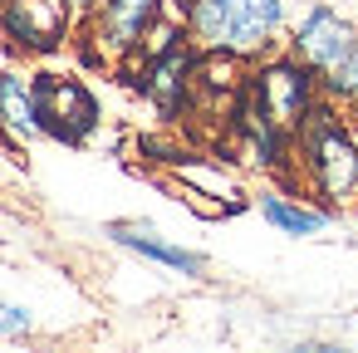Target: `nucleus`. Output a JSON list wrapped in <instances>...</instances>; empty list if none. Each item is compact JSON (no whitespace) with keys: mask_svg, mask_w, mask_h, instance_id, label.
<instances>
[{"mask_svg":"<svg viewBox=\"0 0 358 353\" xmlns=\"http://www.w3.org/2000/svg\"><path fill=\"white\" fill-rule=\"evenodd\" d=\"M294 182H304L309 196L343 211L358 206V103L319 99L314 113L294 133Z\"/></svg>","mask_w":358,"mask_h":353,"instance_id":"f257e3e1","label":"nucleus"},{"mask_svg":"<svg viewBox=\"0 0 358 353\" xmlns=\"http://www.w3.org/2000/svg\"><path fill=\"white\" fill-rule=\"evenodd\" d=\"M192 45L236 55V59H265L289 35V0H196L192 15Z\"/></svg>","mask_w":358,"mask_h":353,"instance_id":"f03ea898","label":"nucleus"},{"mask_svg":"<svg viewBox=\"0 0 358 353\" xmlns=\"http://www.w3.org/2000/svg\"><path fill=\"white\" fill-rule=\"evenodd\" d=\"M285 50L299 55L314 69L324 99H338V103L358 99V20H348L338 6L309 0V6L289 20Z\"/></svg>","mask_w":358,"mask_h":353,"instance_id":"7ed1b4c3","label":"nucleus"},{"mask_svg":"<svg viewBox=\"0 0 358 353\" xmlns=\"http://www.w3.org/2000/svg\"><path fill=\"white\" fill-rule=\"evenodd\" d=\"M162 172H167V187L177 192V201L206 221H221V216H236L250 206L245 167L231 152L226 157L221 152H177V157H162Z\"/></svg>","mask_w":358,"mask_h":353,"instance_id":"20e7f679","label":"nucleus"},{"mask_svg":"<svg viewBox=\"0 0 358 353\" xmlns=\"http://www.w3.org/2000/svg\"><path fill=\"white\" fill-rule=\"evenodd\" d=\"M245 99L275 123V128H285L289 138L299 133V123L314 113V103L324 99V89H319V79H314V69L299 59V55H289L285 45L280 50H270L265 59H255L250 64V79H245Z\"/></svg>","mask_w":358,"mask_h":353,"instance_id":"39448f33","label":"nucleus"},{"mask_svg":"<svg viewBox=\"0 0 358 353\" xmlns=\"http://www.w3.org/2000/svg\"><path fill=\"white\" fill-rule=\"evenodd\" d=\"M30 79H35V103H40V123H45L50 143L84 147L103 128V103L84 79L55 74V69H35Z\"/></svg>","mask_w":358,"mask_h":353,"instance_id":"423d86ee","label":"nucleus"},{"mask_svg":"<svg viewBox=\"0 0 358 353\" xmlns=\"http://www.w3.org/2000/svg\"><path fill=\"white\" fill-rule=\"evenodd\" d=\"M0 40L10 45V55L50 59L79 40V15L69 0H0Z\"/></svg>","mask_w":358,"mask_h":353,"instance_id":"0eeeda50","label":"nucleus"},{"mask_svg":"<svg viewBox=\"0 0 358 353\" xmlns=\"http://www.w3.org/2000/svg\"><path fill=\"white\" fill-rule=\"evenodd\" d=\"M162 6L167 0H99V10L79 25L84 59L99 69H123L138 55V40Z\"/></svg>","mask_w":358,"mask_h":353,"instance_id":"6e6552de","label":"nucleus"},{"mask_svg":"<svg viewBox=\"0 0 358 353\" xmlns=\"http://www.w3.org/2000/svg\"><path fill=\"white\" fill-rule=\"evenodd\" d=\"M196 45H177L167 55H152V59H133L123 74H133V89L148 99V108L157 118H182L192 103H196Z\"/></svg>","mask_w":358,"mask_h":353,"instance_id":"1a4fd4ad","label":"nucleus"},{"mask_svg":"<svg viewBox=\"0 0 358 353\" xmlns=\"http://www.w3.org/2000/svg\"><path fill=\"white\" fill-rule=\"evenodd\" d=\"M250 206L260 211V221H265L275 236H289V240L324 236V231L334 226V216H338V211L324 206L319 196H309V192H299V187H280V182L250 192Z\"/></svg>","mask_w":358,"mask_h":353,"instance_id":"9d476101","label":"nucleus"},{"mask_svg":"<svg viewBox=\"0 0 358 353\" xmlns=\"http://www.w3.org/2000/svg\"><path fill=\"white\" fill-rule=\"evenodd\" d=\"M103 236H108L118 250H133L138 260L162 265V270H172V275H182V280H206V270H211V260H206L201 250H192V245L162 236L152 221H108Z\"/></svg>","mask_w":358,"mask_h":353,"instance_id":"9b49d317","label":"nucleus"},{"mask_svg":"<svg viewBox=\"0 0 358 353\" xmlns=\"http://www.w3.org/2000/svg\"><path fill=\"white\" fill-rule=\"evenodd\" d=\"M0 133H6L10 152L45 138L40 103H35V79L25 69H0Z\"/></svg>","mask_w":358,"mask_h":353,"instance_id":"f8f14e48","label":"nucleus"},{"mask_svg":"<svg viewBox=\"0 0 358 353\" xmlns=\"http://www.w3.org/2000/svg\"><path fill=\"white\" fill-rule=\"evenodd\" d=\"M30 333H35V309L0 299V338H30Z\"/></svg>","mask_w":358,"mask_h":353,"instance_id":"ddd939ff","label":"nucleus"},{"mask_svg":"<svg viewBox=\"0 0 358 353\" xmlns=\"http://www.w3.org/2000/svg\"><path fill=\"white\" fill-rule=\"evenodd\" d=\"M69 6H74V15H79V25H84V20L99 10V0H69Z\"/></svg>","mask_w":358,"mask_h":353,"instance_id":"4468645a","label":"nucleus"},{"mask_svg":"<svg viewBox=\"0 0 358 353\" xmlns=\"http://www.w3.org/2000/svg\"><path fill=\"white\" fill-rule=\"evenodd\" d=\"M167 6H177V10H187V15H192V6H196V0H167Z\"/></svg>","mask_w":358,"mask_h":353,"instance_id":"2eb2a0df","label":"nucleus"},{"mask_svg":"<svg viewBox=\"0 0 358 353\" xmlns=\"http://www.w3.org/2000/svg\"><path fill=\"white\" fill-rule=\"evenodd\" d=\"M353 103H358V99H353Z\"/></svg>","mask_w":358,"mask_h":353,"instance_id":"dca6fc26","label":"nucleus"}]
</instances>
